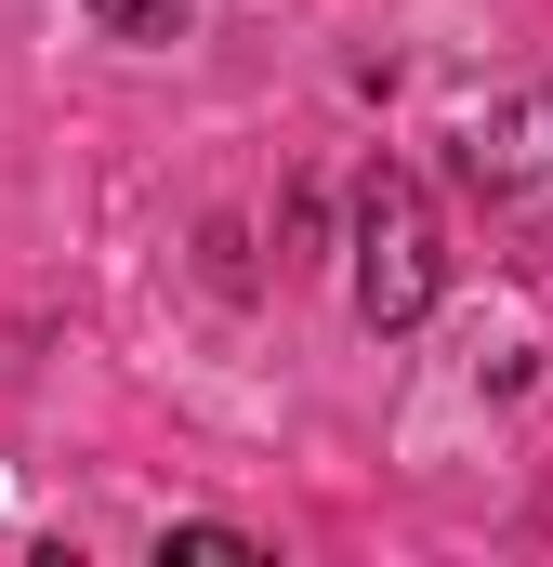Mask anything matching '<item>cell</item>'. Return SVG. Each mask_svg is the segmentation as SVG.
<instances>
[{
    "label": "cell",
    "mask_w": 553,
    "mask_h": 567,
    "mask_svg": "<svg viewBox=\"0 0 553 567\" xmlns=\"http://www.w3.org/2000/svg\"><path fill=\"white\" fill-rule=\"evenodd\" d=\"M435 290H448V265H435L421 185L409 172H369V185H356V317H369V330H421Z\"/></svg>",
    "instance_id": "6da1fadb"
},
{
    "label": "cell",
    "mask_w": 553,
    "mask_h": 567,
    "mask_svg": "<svg viewBox=\"0 0 553 567\" xmlns=\"http://www.w3.org/2000/svg\"><path fill=\"white\" fill-rule=\"evenodd\" d=\"M474 185H488V212H514V225H553V93H514V106H488L474 133Z\"/></svg>",
    "instance_id": "7a4b0ae2"
},
{
    "label": "cell",
    "mask_w": 553,
    "mask_h": 567,
    "mask_svg": "<svg viewBox=\"0 0 553 567\" xmlns=\"http://www.w3.org/2000/svg\"><path fill=\"white\" fill-rule=\"evenodd\" d=\"M93 27H106V40H171L185 0H93Z\"/></svg>",
    "instance_id": "3957f363"
}]
</instances>
